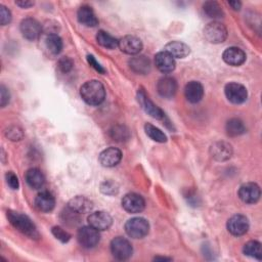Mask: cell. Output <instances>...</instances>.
Returning <instances> with one entry per match:
<instances>
[{
    "mask_svg": "<svg viewBox=\"0 0 262 262\" xmlns=\"http://www.w3.org/2000/svg\"><path fill=\"white\" fill-rule=\"evenodd\" d=\"M204 36L210 43H222L227 38V30L223 24L212 21L204 28Z\"/></svg>",
    "mask_w": 262,
    "mask_h": 262,
    "instance_id": "277c9868",
    "label": "cell"
},
{
    "mask_svg": "<svg viewBox=\"0 0 262 262\" xmlns=\"http://www.w3.org/2000/svg\"><path fill=\"white\" fill-rule=\"evenodd\" d=\"M225 129H226V133L232 137L239 136L243 133H245V131H246V127H245L244 123L239 119H236V118H233V119H230L229 121H227Z\"/></svg>",
    "mask_w": 262,
    "mask_h": 262,
    "instance_id": "4316f807",
    "label": "cell"
},
{
    "mask_svg": "<svg viewBox=\"0 0 262 262\" xmlns=\"http://www.w3.org/2000/svg\"><path fill=\"white\" fill-rule=\"evenodd\" d=\"M96 40L99 45H101L102 47L107 48V49H115L119 45V41L115 37L111 36L110 34H107L104 31H99L97 33Z\"/></svg>",
    "mask_w": 262,
    "mask_h": 262,
    "instance_id": "f1b7e54d",
    "label": "cell"
},
{
    "mask_svg": "<svg viewBox=\"0 0 262 262\" xmlns=\"http://www.w3.org/2000/svg\"><path fill=\"white\" fill-rule=\"evenodd\" d=\"M26 181L30 187L34 189H39L44 185L45 177L39 169L31 168L26 173Z\"/></svg>",
    "mask_w": 262,
    "mask_h": 262,
    "instance_id": "d4e9b609",
    "label": "cell"
},
{
    "mask_svg": "<svg viewBox=\"0 0 262 262\" xmlns=\"http://www.w3.org/2000/svg\"><path fill=\"white\" fill-rule=\"evenodd\" d=\"M77 17L79 23L86 27H95L98 24V19L93 9L88 5H83L78 9Z\"/></svg>",
    "mask_w": 262,
    "mask_h": 262,
    "instance_id": "603a6c76",
    "label": "cell"
},
{
    "mask_svg": "<svg viewBox=\"0 0 262 262\" xmlns=\"http://www.w3.org/2000/svg\"><path fill=\"white\" fill-rule=\"evenodd\" d=\"M88 223L90 226L94 227L98 231L108 229L113 223L112 216L104 211H96L91 213L88 218Z\"/></svg>",
    "mask_w": 262,
    "mask_h": 262,
    "instance_id": "30bf717a",
    "label": "cell"
},
{
    "mask_svg": "<svg viewBox=\"0 0 262 262\" xmlns=\"http://www.w3.org/2000/svg\"><path fill=\"white\" fill-rule=\"evenodd\" d=\"M111 251L116 259L126 260L131 257L133 249L128 239L122 236H117L111 242Z\"/></svg>",
    "mask_w": 262,
    "mask_h": 262,
    "instance_id": "5b68a950",
    "label": "cell"
},
{
    "mask_svg": "<svg viewBox=\"0 0 262 262\" xmlns=\"http://www.w3.org/2000/svg\"><path fill=\"white\" fill-rule=\"evenodd\" d=\"M87 60H88L89 64H90L93 69H95L97 72H99V73H101V74H104V73H105L104 69L99 64V62L96 61V59L94 58L93 55H87Z\"/></svg>",
    "mask_w": 262,
    "mask_h": 262,
    "instance_id": "60d3db41",
    "label": "cell"
},
{
    "mask_svg": "<svg viewBox=\"0 0 262 262\" xmlns=\"http://www.w3.org/2000/svg\"><path fill=\"white\" fill-rule=\"evenodd\" d=\"M52 234L61 243H68L71 238V234L69 232H67L66 230H63L61 227L59 226H54L51 229Z\"/></svg>",
    "mask_w": 262,
    "mask_h": 262,
    "instance_id": "e575fe53",
    "label": "cell"
},
{
    "mask_svg": "<svg viewBox=\"0 0 262 262\" xmlns=\"http://www.w3.org/2000/svg\"><path fill=\"white\" fill-rule=\"evenodd\" d=\"M122 159V152L117 147H107L102 150L99 155V163L103 167H115L117 166Z\"/></svg>",
    "mask_w": 262,
    "mask_h": 262,
    "instance_id": "2e32d148",
    "label": "cell"
},
{
    "mask_svg": "<svg viewBox=\"0 0 262 262\" xmlns=\"http://www.w3.org/2000/svg\"><path fill=\"white\" fill-rule=\"evenodd\" d=\"M11 20V13L4 5H0V21L2 26L7 25Z\"/></svg>",
    "mask_w": 262,
    "mask_h": 262,
    "instance_id": "74e56055",
    "label": "cell"
},
{
    "mask_svg": "<svg viewBox=\"0 0 262 262\" xmlns=\"http://www.w3.org/2000/svg\"><path fill=\"white\" fill-rule=\"evenodd\" d=\"M244 254L250 257H253L257 260L262 259V248L261 244L257 241H250L244 246Z\"/></svg>",
    "mask_w": 262,
    "mask_h": 262,
    "instance_id": "f546056e",
    "label": "cell"
},
{
    "mask_svg": "<svg viewBox=\"0 0 262 262\" xmlns=\"http://www.w3.org/2000/svg\"><path fill=\"white\" fill-rule=\"evenodd\" d=\"M174 58H184L189 54V47L180 41H172L166 44L165 50Z\"/></svg>",
    "mask_w": 262,
    "mask_h": 262,
    "instance_id": "cb8c5ba5",
    "label": "cell"
},
{
    "mask_svg": "<svg viewBox=\"0 0 262 262\" xmlns=\"http://www.w3.org/2000/svg\"><path fill=\"white\" fill-rule=\"evenodd\" d=\"M227 229L231 234L236 236L245 234L249 229L248 218L241 214L231 216L227 221Z\"/></svg>",
    "mask_w": 262,
    "mask_h": 262,
    "instance_id": "4fadbf2b",
    "label": "cell"
},
{
    "mask_svg": "<svg viewBox=\"0 0 262 262\" xmlns=\"http://www.w3.org/2000/svg\"><path fill=\"white\" fill-rule=\"evenodd\" d=\"M144 130H145V133L146 135L154 141H157V142H166L167 140V136L165 135V133L160 130L158 127L149 124V123H146L144 125Z\"/></svg>",
    "mask_w": 262,
    "mask_h": 262,
    "instance_id": "1f68e13d",
    "label": "cell"
},
{
    "mask_svg": "<svg viewBox=\"0 0 262 262\" xmlns=\"http://www.w3.org/2000/svg\"><path fill=\"white\" fill-rule=\"evenodd\" d=\"M205 13L208 15V17L211 18H221L224 15V12L222 10V7L215 1H207L203 5Z\"/></svg>",
    "mask_w": 262,
    "mask_h": 262,
    "instance_id": "83f0119b",
    "label": "cell"
},
{
    "mask_svg": "<svg viewBox=\"0 0 262 262\" xmlns=\"http://www.w3.org/2000/svg\"><path fill=\"white\" fill-rule=\"evenodd\" d=\"M20 33L28 40H36L42 33V27L38 20L32 17H27L20 23Z\"/></svg>",
    "mask_w": 262,
    "mask_h": 262,
    "instance_id": "9c48e42d",
    "label": "cell"
},
{
    "mask_svg": "<svg viewBox=\"0 0 262 262\" xmlns=\"http://www.w3.org/2000/svg\"><path fill=\"white\" fill-rule=\"evenodd\" d=\"M80 95L86 103L90 105H98L104 100L105 90L99 81L90 80L81 86Z\"/></svg>",
    "mask_w": 262,
    "mask_h": 262,
    "instance_id": "6da1fadb",
    "label": "cell"
},
{
    "mask_svg": "<svg viewBox=\"0 0 262 262\" xmlns=\"http://www.w3.org/2000/svg\"><path fill=\"white\" fill-rule=\"evenodd\" d=\"M155 64L160 72L171 73L175 69V59L168 52L161 51L155 56Z\"/></svg>",
    "mask_w": 262,
    "mask_h": 262,
    "instance_id": "e0dca14e",
    "label": "cell"
},
{
    "mask_svg": "<svg viewBox=\"0 0 262 262\" xmlns=\"http://www.w3.org/2000/svg\"><path fill=\"white\" fill-rule=\"evenodd\" d=\"M155 260H171V258H165V257H156Z\"/></svg>",
    "mask_w": 262,
    "mask_h": 262,
    "instance_id": "ee69618b",
    "label": "cell"
},
{
    "mask_svg": "<svg viewBox=\"0 0 262 262\" xmlns=\"http://www.w3.org/2000/svg\"><path fill=\"white\" fill-rule=\"evenodd\" d=\"M222 57L227 64L233 66V67L241 66L246 60L245 52L237 47H228L227 49L224 50Z\"/></svg>",
    "mask_w": 262,
    "mask_h": 262,
    "instance_id": "ac0fdd59",
    "label": "cell"
},
{
    "mask_svg": "<svg viewBox=\"0 0 262 262\" xmlns=\"http://www.w3.org/2000/svg\"><path fill=\"white\" fill-rule=\"evenodd\" d=\"M47 49L52 54H58L62 49V41L61 38L57 34H48L45 40Z\"/></svg>",
    "mask_w": 262,
    "mask_h": 262,
    "instance_id": "4dcf8cb0",
    "label": "cell"
},
{
    "mask_svg": "<svg viewBox=\"0 0 262 262\" xmlns=\"http://www.w3.org/2000/svg\"><path fill=\"white\" fill-rule=\"evenodd\" d=\"M6 216L9 220V222L14 226L18 231L24 233L25 235L29 236L30 238H38L39 232L35 226V224L32 222V220L24 214H20L15 211L8 210L6 212Z\"/></svg>",
    "mask_w": 262,
    "mask_h": 262,
    "instance_id": "7a4b0ae2",
    "label": "cell"
},
{
    "mask_svg": "<svg viewBox=\"0 0 262 262\" xmlns=\"http://www.w3.org/2000/svg\"><path fill=\"white\" fill-rule=\"evenodd\" d=\"M184 94L186 99L191 103L199 102L204 96L203 85L198 81H190L185 85Z\"/></svg>",
    "mask_w": 262,
    "mask_h": 262,
    "instance_id": "ffe728a7",
    "label": "cell"
},
{
    "mask_svg": "<svg viewBox=\"0 0 262 262\" xmlns=\"http://www.w3.org/2000/svg\"><path fill=\"white\" fill-rule=\"evenodd\" d=\"M57 66H58V69L60 70V72H62V73H69V72L73 69L74 61H73L70 57L63 56V57H61V58L58 60Z\"/></svg>",
    "mask_w": 262,
    "mask_h": 262,
    "instance_id": "d590c367",
    "label": "cell"
},
{
    "mask_svg": "<svg viewBox=\"0 0 262 262\" xmlns=\"http://www.w3.org/2000/svg\"><path fill=\"white\" fill-rule=\"evenodd\" d=\"M5 136L11 141H18L24 137L23 130L17 126H10L4 131Z\"/></svg>",
    "mask_w": 262,
    "mask_h": 262,
    "instance_id": "836d02e7",
    "label": "cell"
},
{
    "mask_svg": "<svg viewBox=\"0 0 262 262\" xmlns=\"http://www.w3.org/2000/svg\"><path fill=\"white\" fill-rule=\"evenodd\" d=\"M101 191L106 194H114V193H117L118 188L116 187V184L114 182L105 181L101 184Z\"/></svg>",
    "mask_w": 262,
    "mask_h": 262,
    "instance_id": "f35d334b",
    "label": "cell"
},
{
    "mask_svg": "<svg viewBox=\"0 0 262 262\" xmlns=\"http://www.w3.org/2000/svg\"><path fill=\"white\" fill-rule=\"evenodd\" d=\"M210 154L216 161H226L232 156V146L225 141H216L210 146Z\"/></svg>",
    "mask_w": 262,
    "mask_h": 262,
    "instance_id": "9a60e30c",
    "label": "cell"
},
{
    "mask_svg": "<svg viewBox=\"0 0 262 262\" xmlns=\"http://www.w3.org/2000/svg\"><path fill=\"white\" fill-rule=\"evenodd\" d=\"M149 230L148 222L142 217H134L125 223V231L132 238H142Z\"/></svg>",
    "mask_w": 262,
    "mask_h": 262,
    "instance_id": "3957f363",
    "label": "cell"
},
{
    "mask_svg": "<svg viewBox=\"0 0 262 262\" xmlns=\"http://www.w3.org/2000/svg\"><path fill=\"white\" fill-rule=\"evenodd\" d=\"M228 4L234 9V10H238L242 6V3L239 1H229Z\"/></svg>",
    "mask_w": 262,
    "mask_h": 262,
    "instance_id": "7bdbcfd3",
    "label": "cell"
},
{
    "mask_svg": "<svg viewBox=\"0 0 262 262\" xmlns=\"http://www.w3.org/2000/svg\"><path fill=\"white\" fill-rule=\"evenodd\" d=\"M224 92H225L227 99L234 104L243 103L247 99V96H248L246 87L244 85H242L239 83H235V82L226 84V86L224 88Z\"/></svg>",
    "mask_w": 262,
    "mask_h": 262,
    "instance_id": "52a82bcc",
    "label": "cell"
},
{
    "mask_svg": "<svg viewBox=\"0 0 262 262\" xmlns=\"http://www.w3.org/2000/svg\"><path fill=\"white\" fill-rule=\"evenodd\" d=\"M157 90L161 96L165 98H171L177 90L176 80L172 77L161 78L157 84Z\"/></svg>",
    "mask_w": 262,
    "mask_h": 262,
    "instance_id": "d6986e66",
    "label": "cell"
},
{
    "mask_svg": "<svg viewBox=\"0 0 262 262\" xmlns=\"http://www.w3.org/2000/svg\"><path fill=\"white\" fill-rule=\"evenodd\" d=\"M130 68L138 74H147L150 70V61L144 55H137L130 60Z\"/></svg>",
    "mask_w": 262,
    "mask_h": 262,
    "instance_id": "484cf974",
    "label": "cell"
},
{
    "mask_svg": "<svg viewBox=\"0 0 262 262\" xmlns=\"http://www.w3.org/2000/svg\"><path fill=\"white\" fill-rule=\"evenodd\" d=\"M137 100H138L139 104L141 105V107L144 110V112L147 113L150 117L158 119V120L165 118V113L148 98V96L146 95V93L144 92L143 89L138 90Z\"/></svg>",
    "mask_w": 262,
    "mask_h": 262,
    "instance_id": "ba28073f",
    "label": "cell"
},
{
    "mask_svg": "<svg viewBox=\"0 0 262 262\" xmlns=\"http://www.w3.org/2000/svg\"><path fill=\"white\" fill-rule=\"evenodd\" d=\"M77 238L79 244L86 249L95 247L100 239V235L97 229L92 226H83L78 230Z\"/></svg>",
    "mask_w": 262,
    "mask_h": 262,
    "instance_id": "8992f818",
    "label": "cell"
},
{
    "mask_svg": "<svg viewBox=\"0 0 262 262\" xmlns=\"http://www.w3.org/2000/svg\"><path fill=\"white\" fill-rule=\"evenodd\" d=\"M5 178H6V182L8 184V186L12 189H17L18 186H19V183H18V178L17 176L12 172V171H9L5 174Z\"/></svg>",
    "mask_w": 262,
    "mask_h": 262,
    "instance_id": "8d00e7d4",
    "label": "cell"
},
{
    "mask_svg": "<svg viewBox=\"0 0 262 262\" xmlns=\"http://www.w3.org/2000/svg\"><path fill=\"white\" fill-rule=\"evenodd\" d=\"M111 135L117 141H124V140H127L129 138L130 134H129V131L126 127L118 125V126H115L112 129Z\"/></svg>",
    "mask_w": 262,
    "mask_h": 262,
    "instance_id": "d6a6232c",
    "label": "cell"
},
{
    "mask_svg": "<svg viewBox=\"0 0 262 262\" xmlns=\"http://www.w3.org/2000/svg\"><path fill=\"white\" fill-rule=\"evenodd\" d=\"M260 187L254 182L245 183L238 189V196L246 204H255L260 199Z\"/></svg>",
    "mask_w": 262,
    "mask_h": 262,
    "instance_id": "8fae6325",
    "label": "cell"
},
{
    "mask_svg": "<svg viewBox=\"0 0 262 262\" xmlns=\"http://www.w3.org/2000/svg\"><path fill=\"white\" fill-rule=\"evenodd\" d=\"M0 94H1V98H0V102H1V106H5L8 102H9V92L7 90V88L4 85L0 86Z\"/></svg>",
    "mask_w": 262,
    "mask_h": 262,
    "instance_id": "ab89813d",
    "label": "cell"
},
{
    "mask_svg": "<svg viewBox=\"0 0 262 262\" xmlns=\"http://www.w3.org/2000/svg\"><path fill=\"white\" fill-rule=\"evenodd\" d=\"M55 205L54 196L51 192L44 190L37 194L35 199V206L41 212H50L53 210Z\"/></svg>",
    "mask_w": 262,
    "mask_h": 262,
    "instance_id": "7402d4cb",
    "label": "cell"
},
{
    "mask_svg": "<svg viewBox=\"0 0 262 262\" xmlns=\"http://www.w3.org/2000/svg\"><path fill=\"white\" fill-rule=\"evenodd\" d=\"M68 208L73 210L78 214H85L89 213L93 208V203L83 195H77L70 200L68 204Z\"/></svg>",
    "mask_w": 262,
    "mask_h": 262,
    "instance_id": "44dd1931",
    "label": "cell"
},
{
    "mask_svg": "<svg viewBox=\"0 0 262 262\" xmlns=\"http://www.w3.org/2000/svg\"><path fill=\"white\" fill-rule=\"evenodd\" d=\"M15 4L16 5H18V6H20L21 8H29V7H31V6H33L34 5V2H32V1H24V0H20V1H15Z\"/></svg>",
    "mask_w": 262,
    "mask_h": 262,
    "instance_id": "b9f144b4",
    "label": "cell"
},
{
    "mask_svg": "<svg viewBox=\"0 0 262 262\" xmlns=\"http://www.w3.org/2000/svg\"><path fill=\"white\" fill-rule=\"evenodd\" d=\"M118 47L124 53L135 55L142 49V42L139 38L131 35H127L119 40Z\"/></svg>",
    "mask_w": 262,
    "mask_h": 262,
    "instance_id": "5bb4252c",
    "label": "cell"
},
{
    "mask_svg": "<svg viewBox=\"0 0 262 262\" xmlns=\"http://www.w3.org/2000/svg\"><path fill=\"white\" fill-rule=\"evenodd\" d=\"M143 198L135 192L127 193L122 199V207L129 213H139L144 209Z\"/></svg>",
    "mask_w": 262,
    "mask_h": 262,
    "instance_id": "7c38bea8",
    "label": "cell"
}]
</instances>
